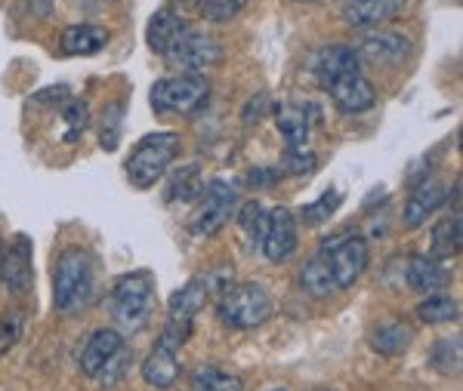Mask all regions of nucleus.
<instances>
[{"instance_id": "f257e3e1", "label": "nucleus", "mask_w": 463, "mask_h": 391, "mask_svg": "<svg viewBox=\"0 0 463 391\" xmlns=\"http://www.w3.org/2000/svg\"><path fill=\"white\" fill-rule=\"evenodd\" d=\"M93 299V259L84 247L59 253L53 268V305L59 312H78Z\"/></svg>"}, {"instance_id": "f03ea898", "label": "nucleus", "mask_w": 463, "mask_h": 391, "mask_svg": "<svg viewBox=\"0 0 463 391\" xmlns=\"http://www.w3.org/2000/svg\"><path fill=\"white\" fill-rule=\"evenodd\" d=\"M155 303V275L152 272H130L121 275L111 287L109 305L115 321L127 330H143L148 323Z\"/></svg>"}, {"instance_id": "7ed1b4c3", "label": "nucleus", "mask_w": 463, "mask_h": 391, "mask_svg": "<svg viewBox=\"0 0 463 391\" xmlns=\"http://www.w3.org/2000/svg\"><path fill=\"white\" fill-rule=\"evenodd\" d=\"M176 152H179L176 133H152V136H143L124 163L130 185L143 188V191L146 188H152L164 172H167L170 163H174Z\"/></svg>"}, {"instance_id": "20e7f679", "label": "nucleus", "mask_w": 463, "mask_h": 391, "mask_svg": "<svg viewBox=\"0 0 463 391\" xmlns=\"http://www.w3.org/2000/svg\"><path fill=\"white\" fill-rule=\"evenodd\" d=\"M321 256L327 262V272H331L334 284L337 290H349L358 277L364 275L368 268V259H371V250H368V240L355 231H343V235H334V237H325L321 240Z\"/></svg>"}, {"instance_id": "39448f33", "label": "nucleus", "mask_w": 463, "mask_h": 391, "mask_svg": "<svg viewBox=\"0 0 463 391\" xmlns=\"http://www.w3.org/2000/svg\"><path fill=\"white\" fill-rule=\"evenodd\" d=\"M207 96H211V80L204 74H179L152 87V108L158 115H195Z\"/></svg>"}, {"instance_id": "423d86ee", "label": "nucleus", "mask_w": 463, "mask_h": 391, "mask_svg": "<svg viewBox=\"0 0 463 391\" xmlns=\"http://www.w3.org/2000/svg\"><path fill=\"white\" fill-rule=\"evenodd\" d=\"M272 314V299L260 284H235L222 293L220 321L232 330H253L263 327Z\"/></svg>"}, {"instance_id": "0eeeda50", "label": "nucleus", "mask_w": 463, "mask_h": 391, "mask_svg": "<svg viewBox=\"0 0 463 391\" xmlns=\"http://www.w3.org/2000/svg\"><path fill=\"white\" fill-rule=\"evenodd\" d=\"M161 59L170 65V69L198 74V71L213 69V65L222 62V43L216 41V37H211V34L189 28V32H183L176 37L174 47L164 52Z\"/></svg>"}, {"instance_id": "6e6552de", "label": "nucleus", "mask_w": 463, "mask_h": 391, "mask_svg": "<svg viewBox=\"0 0 463 391\" xmlns=\"http://www.w3.org/2000/svg\"><path fill=\"white\" fill-rule=\"evenodd\" d=\"M238 207V191L222 179H213L204 191V200H201L198 213L192 216V235L195 237H211L226 225L232 216H235Z\"/></svg>"}, {"instance_id": "1a4fd4ad", "label": "nucleus", "mask_w": 463, "mask_h": 391, "mask_svg": "<svg viewBox=\"0 0 463 391\" xmlns=\"http://www.w3.org/2000/svg\"><path fill=\"white\" fill-rule=\"evenodd\" d=\"M297 244H300V237H297V216L290 213L288 207L269 209L263 244H260V250H263L266 259L275 262V265H281V262H288L290 256L297 253Z\"/></svg>"}, {"instance_id": "9d476101", "label": "nucleus", "mask_w": 463, "mask_h": 391, "mask_svg": "<svg viewBox=\"0 0 463 391\" xmlns=\"http://www.w3.org/2000/svg\"><path fill=\"white\" fill-rule=\"evenodd\" d=\"M0 281L6 284V290L13 296H25L34 284V268H32V240L25 235H16L10 244V250L0 256Z\"/></svg>"}, {"instance_id": "9b49d317", "label": "nucleus", "mask_w": 463, "mask_h": 391, "mask_svg": "<svg viewBox=\"0 0 463 391\" xmlns=\"http://www.w3.org/2000/svg\"><path fill=\"white\" fill-rule=\"evenodd\" d=\"M312 71H316L321 87H331L334 80L362 71V56L355 52V47H346V43H331V47H321L316 52V65H312Z\"/></svg>"}, {"instance_id": "f8f14e48", "label": "nucleus", "mask_w": 463, "mask_h": 391, "mask_svg": "<svg viewBox=\"0 0 463 391\" xmlns=\"http://www.w3.org/2000/svg\"><path fill=\"white\" fill-rule=\"evenodd\" d=\"M327 93H331L334 105H337L343 115H362V111H368L377 105V89L362 71L334 80V84L327 87Z\"/></svg>"}, {"instance_id": "ddd939ff", "label": "nucleus", "mask_w": 463, "mask_h": 391, "mask_svg": "<svg viewBox=\"0 0 463 391\" xmlns=\"http://www.w3.org/2000/svg\"><path fill=\"white\" fill-rule=\"evenodd\" d=\"M275 124H279L281 136L290 145V152H303L306 142H309V130H312V120L318 117L316 105H306V102H288L275 111Z\"/></svg>"}, {"instance_id": "4468645a", "label": "nucleus", "mask_w": 463, "mask_h": 391, "mask_svg": "<svg viewBox=\"0 0 463 391\" xmlns=\"http://www.w3.org/2000/svg\"><path fill=\"white\" fill-rule=\"evenodd\" d=\"M405 0H343L340 16L349 28H380L402 10Z\"/></svg>"}, {"instance_id": "2eb2a0df", "label": "nucleus", "mask_w": 463, "mask_h": 391, "mask_svg": "<svg viewBox=\"0 0 463 391\" xmlns=\"http://www.w3.org/2000/svg\"><path fill=\"white\" fill-rule=\"evenodd\" d=\"M405 281H408V287L414 293L436 296V293H442L448 284H451V272H448L439 259H432V256L417 253V256H411V259H408Z\"/></svg>"}, {"instance_id": "dca6fc26", "label": "nucleus", "mask_w": 463, "mask_h": 391, "mask_svg": "<svg viewBox=\"0 0 463 391\" xmlns=\"http://www.w3.org/2000/svg\"><path fill=\"white\" fill-rule=\"evenodd\" d=\"M355 52L364 59H371V62L395 65V62H402V59H408L411 41L399 32H371L362 37V43L355 47Z\"/></svg>"}, {"instance_id": "f3484780", "label": "nucleus", "mask_w": 463, "mask_h": 391, "mask_svg": "<svg viewBox=\"0 0 463 391\" xmlns=\"http://www.w3.org/2000/svg\"><path fill=\"white\" fill-rule=\"evenodd\" d=\"M445 198H448L445 185L439 182V179H432V176L423 179V182L408 194L405 216H402V219H405L408 228H420V225L427 222L430 216L445 204Z\"/></svg>"}, {"instance_id": "a211bd4d", "label": "nucleus", "mask_w": 463, "mask_h": 391, "mask_svg": "<svg viewBox=\"0 0 463 391\" xmlns=\"http://www.w3.org/2000/svg\"><path fill=\"white\" fill-rule=\"evenodd\" d=\"M121 349H124V336L118 333V330H111V327L96 330V333L87 340L84 351H80V373L96 376L102 367H106V360L111 355H118Z\"/></svg>"}, {"instance_id": "6ab92c4d", "label": "nucleus", "mask_w": 463, "mask_h": 391, "mask_svg": "<svg viewBox=\"0 0 463 391\" xmlns=\"http://www.w3.org/2000/svg\"><path fill=\"white\" fill-rule=\"evenodd\" d=\"M179 370H183V367H179L176 351L158 342L148 351V358L143 364V379L152 388H174V382L179 379Z\"/></svg>"}, {"instance_id": "aec40b11", "label": "nucleus", "mask_w": 463, "mask_h": 391, "mask_svg": "<svg viewBox=\"0 0 463 391\" xmlns=\"http://www.w3.org/2000/svg\"><path fill=\"white\" fill-rule=\"evenodd\" d=\"M189 22H185L183 16H176L174 10H158L152 16V22H148V47H152V52H158V56H164L170 47H174V41L183 32H189Z\"/></svg>"}, {"instance_id": "412c9836", "label": "nucleus", "mask_w": 463, "mask_h": 391, "mask_svg": "<svg viewBox=\"0 0 463 391\" xmlns=\"http://www.w3.org/2000/svg\"><path fill=\"white\" fill-rule=\"evenodd\" d=\"M109 43V28L102 25H71L62 32V52L69 56H96Z\"/></svg>"}, {"instance_id": "4be33fe9", "label": "nucleus", "mask_w": 463, "mask_h": 391, "mask_svg": "<svg viewBox=\"0 0 463 391\" xmlns=\"http://www.w3.org/2000/svg\"><path fill=\"white\" fill-rule=\"evenodd\" d=\"M411 342H414V330L402 321L380 323V327L374 330V336H371V349H374L377 355H386V358L405 355Z\"/></svg>"}, {"instance_id": "5701e85b", "label": "nucleus", "mask_w": 463, "mask_h": 391, "mask_svg": "<svg viewBox=\"0 0 463 391\" xmlns=\"http://www.w3.org/2000/svg\"><path fill=\"white\" fill-rule=\"evenodd\" d=\"M460 209H454L451 216H445V219H439L432 225V247H430V256L432 259H451V256L460 253Z\"/></svg>"}, {"instance_id": "b1692460", "label": "nucleus", "mask_w": 463, "mask_h": 391, "mask_svg": "<svg viewBox=\"0 0 463 391\" xmlns=\"http://www.w3.org/2000/svg\"><path fill=\"white\" fill-rule=\"evenodd\" d=\"M300 287L309 293V296H316V299H327V296H334V293H337V284H334L331 272H327V262H325V256H321V253H316L303 265Z\"/></svg>"}, {"instance_id": "393cba45", "label": "nucleus", "mask_w": 463, "mask_h": 391, "mask_svg": "<svg viewBox=\"0 0 463 391\" xmlns=\"http://www.w3.org/2000/svg\"><path fill=\"white\" fill-rule=\"evenodd\" d=\"M414 314L423 323H451L460 318V303L454 296H448V293H436V296L423 299Z\"/></svg>"}, {"instance_id": "a878e982", "label": "nucleus", "mask_w": 463, "mask_h": 391, "mask_svg": "<svg viewBox=\"0 0 463 391\" xmlns=\"http://www.w3.org/2000/svg\"><path fill=\"white\" fill-rule=\"evenodd\" d=\"M192 391H244L241 376L226 373L220 367H198L192 376Z\"/></svg>"}, {"instance_id": "bb28decb", "label": "nucleus", "mask_w": 463, "mask_h": 391, "mask_svg": "<svg viewBox=\"0 0 463 391\" xmlns=\"http://www.w3.org/2000/svg\"><path fill=\"white\" fill-rule=\"evenodd\" d=\"M238 228L244 231V237H248L250 247L263 244V231H266V209H263V204L250 200V204H244L241 209H238Z\"/></svg>"}, {"instance_id": "cd10ccee", "label": "nucleus", "mask_w": 463, "mask_h": 391, "mask_svg": "<svg viewBox=\"0 0 463 391\" xmlns=\"http://www.w3.org/2000/svg\"><path fill=\"white\" fill-rule=\"evenodd\" d=\"M343 204V194L337 188H331V191H325L316 204H306L300 213H297V222H306V225H321L325 219H331L334 213H337V207Z\"/></svg>"}, {"instance_id": "c85d7f7f", "label": "nucleus", "mask_w": 463, "mask_h": 391, "mask_svg": "<svg viewBox=\"0 0 463 391\" xmlns=\"http://www.w3.org/2000/svg\"><path fill=\"white\" fill-rule=\"evenodd\" d=\"M244 4L248 0H198V10L213 25H226V22H232L244 10Z\"/></svg>"}, {"instance_id": "c756f323", "label": "nucleus", "mask_w": 463, "mask_h": 391, "mask_svg": "<svg viewBox=\"0 0 463 391\" xmlns=\"http://www.w3.org/2000/svg\"><path fill=\"white\" fill-rule=\"evenodd\" d=\"M432 367L445 376L460 373V340H439L432 349Z\"/></svg>"}, {"instance_id": "7c9ffc66", "label": "nucleus", "mask_w": 463, "mask_h": 391, "mask_svg": "<svg viewBox=\"0 0 463 391\" xmlns=\"http://www.w3.org/2000/svg\"><path fill=\"white\" fill-rule=\"evenodd\" d=\"M130 360H133V351H127V345L118 355H111L109 360H106V367H102L99 373L93 376L99 386H106V388H111V386H118V382L124 379L127 376V370H130Z\"/></svg>"}, {"instance_id": "2f4dec72", "label": "nucleus", "mask_w": 463, "mask_h": 391, "mask_svg": "<svg viewBox=\"0 0 463 391\" xmlns=\"http://www.w3.org/2000/svg\"><path fill=\"white\" fill-rule=\"evenodd\" d=\"M121 117H124V102H111L106 111H102V148L106 152H115L118 139H121Z\"/></svg>"}, {"instance_id": "473e14b6", "label": "nucleus", "mask_w": 463, "mask_h": 391, "mask_svg": "<svg viewBox=\"0 0 463 391\" xmlns=\"http://www.w3.org/2000/svg\"><path fill=\"white\" fill-rule=\"evenodd\" d=\"M22 330H25V314L22 312L0 314V355L16 349V342L22 340Z\"/></svg>"}, {"instance_id": "72a5a7b5", "label": "nucleus", "mask_w": 463, "mask_h": 391, "mask_svg": "<svg viewBox=\"0 0 463 391\" xmlns=\"http://www.w3.org/2000/svg\"><path fill=\"white\" fill-rule=\"evenodd\" d=\"M198 194H204V185L198 182V172L195 167H189V170H183V176L176 179L174 185L167 188V204H174V200H192V198H198Z\"/></svg>"}, {"instance_id": "f704fd0d", "label": "nucleus", "mask_w": 463, "mask_h": 391, "mask_svg": "<svg viewBox=\"0 0 463 391\" xmlns=\"http://www.w3.org/2000/svg\"><path fill=\"white\" fill-rule=\"evenodd\" d=\"M65 124H69V133H65V142H78L84 136V130L90 126V108L87 102H69V108H65Z\"/></svg>"}, {"instance_id": "c9c22d12", "label": "nucleus", "mask_w": 463, "mask_h": 391, "mask_svg": "<svg viewBox=\"0 0 463 391\" xmlns=\"http://www.w3.org/2000/svg\"><path fill=\"white\" fill-rule=\"evenodd\" d=\"M316 163L318 161H316V154H312V152H290L285 167L294 172V176H309V172L316 170Z\"/></svg>"}, {"instance_id": "e433bc0d", "label": "nucleus", "mask_w": 463, "mask_h": 391, "mask_svg": "<svg viewBox=\"0 0 463 391\" xmlns=\"http://www.w3.org/2000/svg\"><path fill=\"white\" fill-rule=\"evenodd\" d=\"M106 0H74V6H80L84 13H96Z\"/></svg>"}, {"instance_id": "4c0bfd02", "label": "nucleus", "mask_w": 463, "mask_h": 391, "mask_svg": "<svg viewBox=\"0 0 463 391\" xmlns=\"http://www.w3.org/2000/svg\"><path fill=\"white\" fill-rule=\"evenodd\" d=\"M0 256H4V247H0Z\"/></svg>"}]
</instances>
